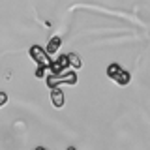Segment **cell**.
Returning a JSON list of instances; mask_svg holds the SVG:
<instances>
[{
    "mask_svg": "<svg viewBox=\"0 0 150 150\" xmlns=\"http://www.w3.org/2000/svg\"><path fill=\"white\" fill-rule=\"evenodd\" d=\"M64 101H66L64 92L60 90V88H56V86L51 88V103H53V107H56V109H62V107H64Z\"/></svg>",
    "mask_w": 150,
    "mask_h": 150,
    "instance_id": "3957f363",
    "label": "cell"
},
{
    "mask_svg": "<svg viewBox=\"0 0 150 150\" xmlns=\"http://www.w3.org/2000/svg\"><path fill=\"white\" fill-rule=\"evenodd\" d=\"M54 81H58V83H68V84H75V83H77V75H75V71H66V73L60 75V77L51 75V77L47 79V84H49V86H53Z\"/></svg>",
    "mask_w": 150,
    "mask_h": 150,
    "instance_id": "7a4b0ae2",
    "label": "cell"
},
{
    "mask_svg": "<svg viewBox=\"0 0 150 150\" xmlns=\"http://www.w3.org/2000/svg\"><path fill=\"white\" fill-rule=\"evenodd\" d=\"M28 53H30V56L38 62V66H40V68H43V66H49V64H51V60H49V56H47V53L41 49L40 45H32Z\"/></svg>",
    "mask_w": 150,
    "mask_h": 150,
    "instance_id": "6da1fadb",
    "label": "cell"
},
{
    "mask_svg": "<svg viewBox=\"0 0 150 150\" xmlns=\"http://www.w3.org/2000/svg\"><path fill=\"white\" fill-rule=\"evenodd\" d=\"M66 58H68V62L73 66L75 69H79L83 66V62H81V56H79L77 53H69V54H66Z\"/></svg>",
    "mask_w": 150,
    "mask_h": 150,
    "instance_id": "5b68a950",
    "label": "cell"
},
{
    "mask_svg": "<svg viewBox=\"0 0 150 150\" xmlns=\"http://www.w3.org/2000/svg\"><path fill=\"white\" fill-rule=\"evenodd\" d=\"M8 103V94L6 92H0V107H4Z\"/></svg>",
    "mask_w": 150,
    "mask_h": 150,
    "instance_id": "52a82bcc",
    "label": "cell"
},
{
    "mask_svg": "<svg viewBox=\"0 0 150 150\" xmlns=\"http://www.w3.org/2000/svg\"><path fill=\"white\" fill-rule=\"evenodd\" d=\"M115 81L118 83V84H128V83H129V73L126 71V69H120V71L116 73Z\"/></svg>",
    "mask_w": 150,
    "mask_h": 150,
    "instance_id": "8992f818",
    "label": "cell"
},
{
    "mask_svg": "<svg viewBox=\"0 0 150 150\" xmlns=\"http://www.w3.org/2000/svg\"><path fill=\"white\" fill-rule=\"evenodd\" d=\"M60 45H62V40H60V36L51 38V40H49V43H47L45 53H47V54H53V53H56V51L60 49Z\"/></svg>",
    "mask_w": 150,
    "mask_h": 150,
    "instance_id": "277c9868",
    "label": "cell"
}]
</instances>
